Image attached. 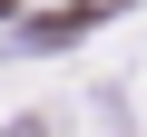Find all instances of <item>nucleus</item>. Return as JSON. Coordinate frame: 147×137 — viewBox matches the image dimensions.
<instances>
[{
  "label": "nucleus",
  "mask_w": 147,
  "mask_h": 137,
  "mask_svg": "<svg viewBox=\"0 0 147 137\" xmlns=\"http://www.w3.org/2000/svg\"><path fill=\"white\" fill-rule=\"evenodd\" d=\"M10 137H49V118H20V127H10Z\"/></svg>",
  "instance_id": "nucleus-1"
}]
</instances>
